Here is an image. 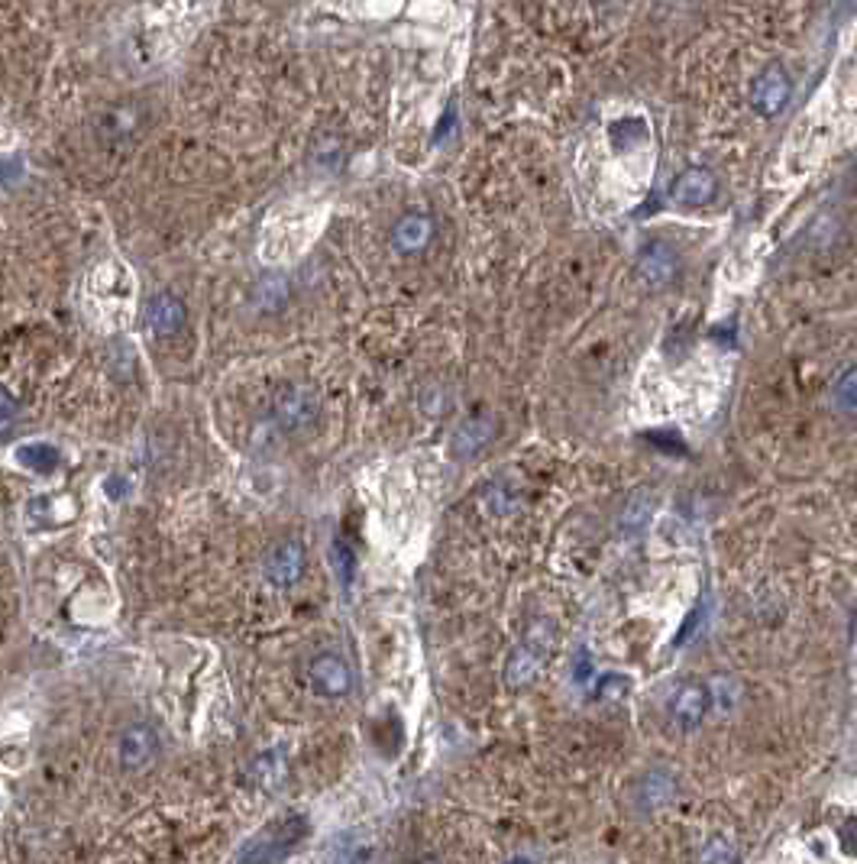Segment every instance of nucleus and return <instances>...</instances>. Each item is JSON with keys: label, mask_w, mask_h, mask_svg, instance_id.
Here are the masks:
<instances>
[{"label": "nucleus", "mask_w": 857, "mask_h": 864, "mask_svg": "<svg viewBox=\"0 0 857 864\" xmlns=\"http://www.w3.org/2000/svg\"><path fill=\"white\" fill-rule=\"evenodd\" d=\"M307 829H311V822L304 820L301 813H292V816H285V820L269 822L262 832H257V835L243 845L237 864H279L282 858H289V855L299 849L301 839L307 835Z\"/></svg>", "instance_id": "nucleus-1"}, {"label": "nucleus", "mask_w": 857, "mask_h": 864, "mask_svg": "<svg viewBox=\"0 0 857 864\" xmlns=\"http://www.w3.org/2000/svg\"><path fill=\"white\" fill-rule=\"evenodd\" d=\"M551 650H554V622L537 618V622L527 628L524 642L512 650L509 664H505V684H509L512 690L531 687V684L537 680V674L544 670V660H547Z\"/></svg>", "instance_id": "nucleus-2"}, {"label": "nucleus", "mask_w": 857, "mask_h": 864, "mask_svg": "<svg viewBox=\"0 0 857 864\" xmlns=\"http://www.w3.org/2000/svg\"><path fill=\"white\" fill-rule=\"evenodd\" d=\"M321 402L307 386H285L272 402V418L285 434H301L317 425Z\"/></svg>", "instance_id": "nucleus-3"}, {"label": "nucleus", "mask_w": 857, "mask_h": 864, "mask_svg": "<svg viewBox=\"0 0 857 864\" xmlns=\"http://www.w3.org/2000/svg\"><path fill=\"white\" fill-rule=\"evenodd\" d=\"M307 566V551L299 538H285L282 544H275L265 558V580L279 590H292L299 586V580L304 576Z\"/></svg>", "instance_id": "nucleus-4"}, {"label": "nucleus", "mask_w": 857, "mask_h": 864, "mask_svg": "<svg viewBox=\"0 0 857 864\" xmlns=\"http://www.w3.org/2000/svg\"><path fill=\"white\" fill-rule=\"evenodd\" d=\"M667 716L680 732H692L709 716V690L696 680H686L667 699Z\"/></svg>", "instance_id": "nucleus-5"}, {"label": "nucleus", "mask_w": 857, "mask_h": 864, "mask_svg": "<svg viewBox=\"0 0 857 864\" xmlns=\"http://www.w3.org/2000/svg\"><path fill=\"white\" fill-rule=\"evenodd\" d=\"M307 680H311V690L327 699H341L353 690V670L341 654H317L307 664Z\"/></svg>", "instance_id": "nucleus-6"}, {"label": "nucleus", "mask_w": 857, "mask_h": 864, "mask_svg": "<svg viewBox=\"0 0 857 864\" xmlns=\"http://www.w3.org/2000/svg\"><path fill=\"white\" fill-rule=\"evenodd\" d=\"M117 758L127 771H143L159 758V732L146 722L127 726L117 741Z\"/></svg>", "instance_id": "nucleus-7"}, {"label": "nucleus", "mask_w": 857, "mask_h": 864, "mask_svg": "<svg viewBox=\"0 0 857 864\" xmlns=\"http://www.w3.org/2000/svg\"><path fill=\"white\" fill-rule=\"evenodd\" d=\"M638 272H641V279L647 282V285L663 289V285H670V282L677 279V272H680V257H677V250H673L670 243L654 240V243L644 247L641 257H638Z\"/></svg>", "instance_id": "nucleus-8"}, {"label": "nucleus", "mask_w": 857, "mask_h": 864, "mask_svg": "<svg viewBox=\"0 0 857 864\" xmlns=\"http://www.w3.org/2000/svg\"><path fill=\"white\" fill-rule=\"evenodd\" d=\"M790 94H793V85H790L786 69H783V65H771V69L757 79L754 94H751V104H754V111H757L761 117H776V114L786 107Z\"/></svg>", "instance_id": "nucleus-9"}, {"label": "nucleus", "mask_w": 857, "mask_h": 864, "mask_svg": "<svg viewBox=\"0 0 857 864\" xmlns=\"http://www.w3.org/2000/svg\"><path fill=\"white\" fill-rule=\"evenodd\" d=\"M673 201L677 205H686V208H702L709 201H715L719 195V181L709 169H686V173L677 175L673 181Z\"/></svg>", "instance_id": "nucleus-10"}, {"label": "nucleus", "mask_w": 857, "mask_h": 864, "mask_svg": "<svg viewBox=\"0 0 857 864\" xmlns=\"http://www.w3.org/2000/svg\"><path fill=\"white\" fill-rule=\"evenodd\" d=\"M495 437V418L489 415H479V418H470L463 421L457 431H453V440H450V450L457 460H470L479 450L489 447V440Z\"/></svg>", "instance_id": "nucleus-11"}, {"label": "nucleus", "mask_w": 857, "mask_h": 864, "mask_svg": "<svg viewBox=\"0 0 857 864\" xmlns=\"http://www.w3.org/2000/svg\"><path fill=\"white\" fill-rule=\"evenodd\" d=\"M185 324V304L178 302L169 292L153 295L146 304V327L159 337H169Z\"/></svg>", "instance_id": "nucleus-12"}, {"label": "nucleus", "mask_w": 857, "mask_h": 864, "mask_svg": "<svg viewBox=\"0 0 857 864\" xmlns=\"http://www.w3.org/2000/svg\"><path fill=\"white\" fill-rule=\"evenodd\" d=\"M433 237V223L425 215H408L401 217L391 230V243L398 253H421Z\"/></svg>", "instance_id": "nucleus-13"}, {"label": "nucleus", "mask_w": 857, "mask_h": 864, "mask_svg": "<svg viewBox=\"0 0 857 864\" xmlns=\"http://www.w3.org/2000/svg\"><path fill=\"white\" fill-rule=\"evenodd\" d=\"M673 797H677V780H673L670 771H663V768L650 771V774L638 783V806H641L644 813L663 810Z\"/></svg>", "instance_id": "nucleus-14"}, {"label": "nucleus", "mask_w": 857, "mask_h": 864, "mask_svg": "<svg viewBox=\"0 0 857 864\" xmlns=\"http://www.w3.org/2000/svg\"><path fill=\"white\" fill-rule=\"evenodd\" d=\"M706 690H709V709H715V716H722V719H729L731 712L741 706V680L738 677L715 674Z\"/></svg>", "instance_id": "nucleus-15"}, {"label": "nucleus", "mask_w": 857, "mask_h": 864, "mask_svg": "<svg viewBox=\"0 0 857 864\" xmlns=\"http://www.w3.org/2000/svg\"><path fill=\"white\" fill-rule=\"evenodd\" d=\"M650 516H654V492H650V489L631 492L628 502H625V509H621V516H618L621 534H638V531H644Z\"/></svg>", "instance_id": "nucleus-16"}, {"label": "nucleus", "mask_w": 857, "mask_h": 864, "mask_svg": "<svg viewBox=\"0 0 857 864\" xmlns=\"http://www.w3.org/2000/svg\"><path fill=\"white\" fill-rule=\"evenodd\" d=\"M482 502H485V509L492 516H512L514 509H518V502H521V486L514 482L512 476H499V479L489 482Z\"/></svg>", "instance_id": "nucleus-17"}, {"label": "nucleus", "mask_w": 857, "mask_h": 864, "mask_svg": "<svg viewBox=\"0 0 857 864\" xmlns=\"http://www.w3.org/2000/svg\"><path fill=\"white\" fill-rule=\"evenodd\" d=\"M17 464L20 467H27V470H33V473H52L59 464H62V454L52 447V444H23L20 450H17Z\"/></svg>", "instance_id": "nucleus-18"}, {"label": "nucleus", "mask_w": 857, "mask_h": 864, "mask_svg": "<svg viewBox=\"0 0 857 864\" xmlns=\"http://www.w3.org/2000/svg\"><path fill=\"white\" fill-rule=\"evenodd\" d=\"M253 778L262 790H275L279 780L285 778V754L282 751H269V754H259L253 761Z\"/></svg>", "instance_id": "nucleus-19"}, {"label": "nucleus", "mask_w": 857, "mask_h": 864, "mask_svg": "<svg viewBox=\"0 0 857 864\" xmlns=\"http://www.w3.org/2000/svg\"><path fill=\"white\" fill-rule=\"evenodd\" d=\"M738 849L729 835H709L699 849V864H738Z\"/></svg>", "instance_id": "nucleus-20"}, {"label": "nucleus", "mask_w": 857, "mask_h": 864, "mask_svg": "<svg viewBox=\"0 0 857 864\" xmlns=\"http://www.w3.org/2000/svg\"><path fill=\"white\" fill-rule=\"evenodd\" d=\"M835 408L845 415H857V366L835 383Z\"/></svg>", "instance_id": "nucleus-21"}, {"label": "nucleus", "mask_w": 857, "mask_h": 864, "mask_svg": "<svg viewBox=\"0 0 857 864\" xmlns=\"http://www.w3.org/2000/svg\"><path fill=\"white\" fill-rule=\"evenodd\" d=\"M628 693H631V680L621 677V674L596 677V699H602V702H621Z\"/></svg>", "instance_id": "nucleus-22"}, {"label": "nucleus", "mask_w": 857, "mask_h": 864, "mask_svg": "<svg viewBox=\"0 0 857 864\" xmlns=\"http://www.w3.org/2000/svg\"><path fill=\"white\" fill-rule=\"evenodd\" d=\"M331 566H334V573L341 576L343 586H349L353 583V570H356V558H353V548L346 544V541H334L331 544Z\"/></svg>", "instance_id": "nucleus-23"}, {"label": "nucleus", "mask_w": 857, "mask_h": 864, "mask_svg": "<svg viewBox=\"0 0 857 864\" xmlns=\"http://www.w3.org/2000/svg\"><path fill=\"white\" fill-rule=\"evenodd\" d=\"M17 415H20V408H17V398H13L10 392L0 386V434H7L10 428H13Z\"/></svg>", "instance_id": "nucleus-24"}, {"label": "nucleus", "mask_w": 857, "mask_h": 864, "mask_svg": "<svg viewBox=\"0 0 857 864\" xmlns=\"http://www.w3.org/2000/svg\"><path fill=\"white\" fill-rule=\"evenodd\" d=\"M573 680H576L579 687L596 684V680H593V657H589V650H579V657H576V664H573Z\"/></svg>", "instance_id": "nucleus-25"}, {"label": "nucleus", "mask_w": 857, "mask_h": 864, "mask_svg": "<svg viewBox=\"0 0 857 864\" xmlns=\"http://www.w3.org/2000/svg\"><path fill=\"white\" fill-rule=\"evenodd\" d=\"M838 839H842V849H845L848 855H857V816L838 829Z\"/></svg>", "instance_id": "nucleus-26"}, {"label": "nucleus", "mask_w": 857, "mask_h": 864, "mask_svg": "<svg viewBox=\"0 0 857 864\" xmlns=\"http://www.w3.org/2000/svg\"><path fill=\"white\" fill-rule=\"evenodd\" d=\"M699 618H702V608H696L689 618H686V625L680 628V635H677V645L683 648V645H689L692 638H696V628H699Z\"/></svg>", "instance_id": "nucleus-27"}, {"label": "nucleus", "mask_w": 857, "mask_h": 864, "mask_svg": "<svg viewBox=\"0 0 857 864\" xmlns=\"http://www.w3.org/2000/svg\"><path fill=\"white\" fill-rule=\"evenodd\" d=\"M512 864H531V862H527V858H518V862H512Z\"/></svg>", "instance_id": "nucleus-28"}]
</instances>
